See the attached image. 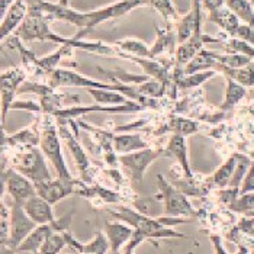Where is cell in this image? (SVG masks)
I'll return each mask as SVG.
<instances>
[{"mask_svg":"<svg viewBox=\"0 0 254 254\" xmlns=\"http://www.w3.org/2000/svg\"><path fill=\"white\" fill-rule=\"evenodd\" d=\"M144 3H148V0H121L111 6L102 7L98 10H92V12H77L74 9H70L68 6H61L60 3H51L45 0H37L34 4L41 9L50 19L64 20L80 28L81 32H78L76 37H73V38L80 39L86 32H89L92 28L100 25L102 22L124 16Z\"/></svg>","mask_w":254,"mask_h":254,"instance_id":"obj_1","label":"cell"},{"mask_svg":"<svg viewBox=\"0 0 254 254\" xmlns=\"http://www.w3.org/2000/svg\"><path fill=\"white\" fill-rule=\"evenodd\" d=\"M109 214L119 221L127 222L144 240H148V238H186L185 234H180L175 230L166 227L164 224H161L158 218L142 215L137 211H132L125 206L118 208V211H109Z\"/></svg>","mask_w":254,"mask_h":254,"instance_id":"obj_2","label":"cell"},{"mask_svg":"<svg viewBox=\"0 0 254 254\" xmlns=\"http://www.w3.org/2000/svg\"><path fill=\"white\" fill-rule=\"evenodd\" d=\"M48 20L50 18L41 9H38L35 4H31L26 18L23 19L22 25L16 31L18 38L23 39V41H35V39L37 41H51V42L60 44V45H70L71 48H74L73 47L74 39L64 38L59 34L53 32Z\"/></svg>","mask_w":254,"mask_h":254,"instance_id":"obj_3","label":"cell"},{"mask_svg":"<svg viewBox=\"0 0 254 254\" xmlns=\"http://www.w3.org/2000/svg\"><path fill=\"white\" fill-rule=\"evenodd\" d=\"M41 139H39V147L42 154L50 160V163L54 166L57 176L63 180H74L70 170L65 164V160L61 153V142H60V132L57 128V124L54 121L53 115H44L42 125H41Z\"/></svg>","mask_w":254,"mask_h":254,"instance_id":"obj_4","label":"cell"},{"mask_svg":"<svg viewBox=\"0 0 254 254\" xmlns=\"http://www.w3.org/2000/svg\"><path fill=\"white\" fill-rule=\"evenodd\" d=\"M44 157L45 156L38 148L22 150L10 157V167L20 173L22 176L29 179L34 185L39 182L51 180L53 177L50 175Z\"/></svg>","mask_w":254,"mask_h":254,"instance_id":"obj_5","label":"cell"},{"mask_svg":"<svg viewBox=\"0 0 254 254\" xmlns=\"http://www.w3.org/2000/svg\"><path fill=\"white\" fill-rule=\"evenodd\" d=\"M160 196L164 202V216H195L196 211L185 193H182L179 189L173 188L163 175L157 176Z\"/></svg>","mask_w":254,"mask_h":254,"instance_id":"obj_6","label":"cell"},{"mask_svg":"<svg viewBox=\"0 0 254 254\" xmlns=\"http://www.w3.org/2000/svg\"><path fill=\"white\" fill-rule=\"evenodd\" d=\"M26 78V71L23 68H9L0 73V112L4 122L7 112L10 111L12 103L15 102V95L19 92L20 86Z\"/></svg>","mask_w":254,"mask_h":254,"instance_id":"obj_7","label":"cell"},{"mask_svg":"<svg viewBox=\"0 0 254 254\" xmlns=\"http://www.w3.org/2000/svg\"><path fill=\"white\" fill-rule=\"evenodd\" d=\"M164 154L163 151H157V150H141V151H135V153H129V154H124L118 160L128 169L129 175H131V182L137 189L138 186L142 183V176L145 173V170L148 169V166L158 158V157Z\"/></svg>","mask_w":254,"mask_h":254,"instance_id":"obj_8","label":"cell"},{"mask_svg":"<svg viewBox=\"0 0 254 254\" xmlns=\"http://www.w3.org/2000/svg\"><path fill=\"white\" fill-rule=\"evenodd\" d=\"M38 225L28 216L23 206L19 203H12L10 208V238L9 246L12 249H18L22 241L31 234Z\"/></svg>","mask_w":254,"mask_h":254,"instance_id":"obj_9","label":"cell"},{"mask_svg":"<svg viewBox=\"0 0 254 254\" xmlns=\"http://www.w3.org/2000/svg\"><path fill=\"white\" fill-rule=\"evenodd\" d=\"M77 185L76 180H63L57 177V179L35 183V190L37 195L44 200H47L50 205H56L61 199L76 193Z\"/></svg>","mask_w":254,"mask_h":254,"instance_id":"obj_10","label":"cell"},{"mask_svg":"<svg viewBox=\"0 0 254 254\" xmlns=\"http://www.w3.org/2000/svg\"><path fill=\"white\" fill-rule=\"evenodd\" d=\"M59 132L61 139L65 142L67 148L70 150L71 156L76 161V166H77L78 172L81 177L86 180V182H90V161L86 156V153L83 151V147L80 145V142L77 141V138L74 137V134H71V131L65 127V125H60L59 127Z\"/></svg>","mask_w":254,"mask_h":254,"instance_id":"obj_11","label":"cell"},{"mask_svg":"<svg viewBox=\"0 0 254 254\" xmlns=\"http://www.w3.org/2000/svg\"><path fill=\"white\" fill-rule=\"evenodd\" d=\"M9 195L12 196L15 203L23 205L28 199H31L32 196L37 195L35 190V185L18 173L16 170H13L12 167L7 170V186H6Z\"/></svg>","mask_w":254,"mask_h":254,"instance_id":"obj_12","label":"cell"},{"mask_svg":"<svg viewBox=\"0 0 254 254\" xmlns=\"http://www.w3.org/2000/svg\"><path fill=\"white\" fill-rule=\"evenodd\" d=\"M221 41L222 39L212 38V37H208V35L202 34V25L197 26L195 32H193V35L186 42L180 44V47L177 48V64L183 65V64L190 63L202 51V47H203L205 42H221Z\"/></svg>","mask_w":254,"mask_h":254,"instance_id":"obj_13","label":"cell"},{"mask_svg":"<svg viewBox=\"0 0 254 254\" xmlns=\"http://www.w3.org/2000/svg\"><path fill=\"white\" fill-rule=\"evenodd\" d=\"M28 10L29 7L25 3V0H16L12 4V7L7 10V13L0 22V42L4 38H7L12 32L18 31V28L28 15Z\"/></svg>","mask_w":254,"mask_h":254,"instance_id":"obj_14","label":"cell"},{"mask_svg":"<svg viewBox=\"0 0 254 254\" xmlns=\"http://www.w3.org/2000/svg\"><path fill=\"white\" fill-rule=\"evenodd\" d=\"M22 206H23V209L28 214V216L37 225L51 224V222H54L57 219L54 216V212H53V205H50L47 200H44L38 195L32 196L31 199H28Z\"/></svg>","mask_w":254,"mask_h":254,"instance_id":"obj_15","label":"cell"},{"mask_svg":"<svg viewBox=\"0 0 254 254\" xmlns=\"http://www.w3.org/2000/svg\"><path fill=\"white\" fill-rule=\"evenodd\" d=\"M202 0H193V7L192 10L179 22L177 25V41L180 44L186 42L195 32L197 26L202 25Z\"/></svg>","mask_w":254,"mask_h":254,"instance_id":"obj_16","label":"cell"},{"mask_svg":"<svg viewBox=\"0 0 254 254\" xmlns=\"http://www.w3.org/2000/svg\"><path fill=\"white\" fill-rule=\"evenodd\" d=\"M105 233L109 240L112 254H118L121 247L131 240V237L134 234V228L125 224H119V222H106Z\"/></svg>","mask_w":254,"mask_h":254,"instance_id":"obj_17","label":"cell"},{"mask_svg":"<svg viewBox=\"0 0 254 254\" xmlns=\"http://www.w3.org/2000/svg\"><path fill=\"white\" fill-rule=\"evenodd\" d=\"M164 153H169L172 156H175L179 161V164L182 166L183 172L186 177L192 179L193 175H192V170H190V164H189V158H188V145H186V141H185V137L183 135H179V134H175L173 137L170 138Z\"/></svg>","mask_w":254,"mask_h":254,"instance_id":"obj_18","label":"cell"},{"mask_svg":"<svg viewBox=\"0 0 254 254\" xmlns=\"http://www.w3.org/2000/svg\"><path fill=\"white\" fill-rule=\"evenodd\" d=\"M209 20L216 23L218 26H221L233 38L235 37L238 28L241 26V22L238 19V16L234 12H231L227 6H222L214 12H209Z\"/></svg>","mask_w":254,"mask_h":254,"instance_id":"obj_19","label":"cell"},{"mask_svg":"<svg viewBox=\"0 0 254 254\" xmlns=\"http://www.w3.org/2000/svg\"><path fill=\"white\" fill-rule=\"evenodd\" d=\"M39 139H41V129H38V124L35 122L31 127L9 137V147L16 145V147H22L23 150L37 148L39 145Z\"/></svg>","mask_w":254,"mask_h":254,"instance_id":"obj_20","label":"cell"},{"mask_svg":"<svg viewBox=\"0 0 254 254\" xmlns=\"http://www.w3.org/2000/svg\"><path fill=\"white\" fill-rule=\"evenodd\" d=\"M216 71L224 73L227 78H233L234 81L244 87H253L254 86V63H250L241 68H228V67L219 64Z\"/></svg>","mask_w":254,"mask_h":254,"instance_id":"obj_21","label":"cell"},{"mask_svg":"<svg viewBox=\"0 0 254 254\" xmlns=\"http://www.w3.org/2000/svg\"><path fill=\"white\" fill-rule=\"evenodd\" d=\"M237 164H238V156L235 154V156L230 157L214 173V176L211 177V180H209L211 185L215 188H219V189H224L225 186H228L233 179Z\"/></svg>","mask_w":254,"mask_h":254,"instance_id":"obj_22","label":"cell"},{"mask_svg":"<svg viewBox=\"0 0 254 254\" xmlns=\"http://www.w3.org/2000/svg\"><path fill=\"white\" fill-rule=\"evenodd\" d=\"M115 150L119 153H135L147 148V142L142 141L139 134H127V135H118L114 137Z\"/></svg>","mask_w":254,"mask_h":254,"instance_id":"obj_23","label":"cell"},{"mask_svg":"<svg viewBox=\"0 0 254 254\" xmlns=\"http://www.w3.org/2000/svg\"><path fill=\"white\" fill-rule=\"evenodd\" d=\"M225 6L234 12L238 19L244 20L247 25L254 28V7L249 0H225Z\"/></svg>","mask_w":254,"mask_h":254,"instance_id":"obj_24","label":"cell"},{"mask_svg":"<svg viewBox=\"0 0 254 254\" xmlns=\"http://www.w3.org/2000/svg\"><path fill=\"white\" fill-rule=\"evenodd\" d=\"M246 96V87L238 84L233 78H227V92H225V100L221 105L222 112L233 109L235 105Z\"/></svg>","mask_w":254,"mask_h":254,"instance_id":"obj_25","label":"cell"},{"mask_svg":"<svg viewBox=\"0 0 254 254\" xmlns=\"http://www.w3.org/2000/svg\"><path fill=\"white\" fill-rule=\"evenodd\" d=\"M119 50L128 56H134V57H139V59H150L151 50L139 39H122V41H117L115 42Z\"/></svg>","mask_w":254,"mask_h":254,"instance_id":"obj_26","label":"cell"},{"mask_svg":"<svg viewBox=\"0 0 254 254\" xmlns=\"http://www.w3.org/2000/svg\"><path fill=\"white\" fill-rule=\"evenodd\" d=\"M87 90L100 105H128L132 102L125 98L122 93L114 90H106V89H87Z\"/></svg>","mask_w":254,"mask_h":254,"instance_id":"obj_27","label":"cell"},{"mask_svg":"<svg viewBox=\"0 0 254 254\" xmlns=\"http://www.w3.org/2000/svg\"><path fill=\"white\" fill-rule=\"evenodd\" d=\"M216 74L215 70H206V71H199V73H193V74H180V77L176 78V83L179 87L182 89H192V87H197L202 83H205L206 80L214 77Z\"/></svg>","mask_w":254,"mask_h":254,"instance_id":"obj_28","label":"cell"},{"mask_svg":"<svg viewBox=\"0 0 254 254\" xmlns=\"http://www.w3.org/2000/svg\"><path fill=\"white\" fill-rule=\"evenodd\" d=\"M135 208L138 209L139 214L150 218H157L160 214H164V205L160 203V199H153V197H144L135 200Z\"/></svg>","mask_w":254,"mask_h":254,"instance_id":"obj_29","label":"cell"},{"mask_svg":"<svg viewBox=\"0 0 254 254\" xmlns=\"http://www.w3.org/2000/svg\"><path fill=\"white\" fill-rule=\"evenodd\" d=\"M65 246H67V240L64 237V231L54 233L45 240V243L39 249L38 254H60Z\"/></svg>","mask_w":254,"mask_h":254,"instance_id":"obj_30","label":"cell"},{"mask_svg":"<svg viewBox=\"0 0 254 254\" xmlns=\"http://www.w3.org/2000/svg\"><path fill=\"white\" fill-rule=\"evenodd\" d=\"M157 32H158V37H157L156 44L151 48V54H150L151 60L157 57L158 54L164 53L169 47H173L176 42V37L169 29H157Z\"/></svg>","mask_w":254,"mask_h":254,"instance_id":"obj_31","label":"cell"},{"mask_svg":"<svg viewBox=\"0 0 254 254\" xmlns=\"http://www.w3.org/2000/svg\"><path fill=\"white\" fill-rule=\"evenodd\" d=\"M225 44V48L230 50L233 54H243L246 57H250V59H254V47L252 44L246 42V41H241L238 38H231L224 41Z\"/></svg>","mask_w":254,"mask_h":254,"instance_id":"obj_32","label":"cell"},{"mask_svg":"<svg viewBox=\"0 0 254 254\" xmlns=\"http://www.w3.org/2000/svg\"><path fill=\"white\" fill-rule=\"evenodd\" d=\"M164 84L160 83L158 80H150L145 81L139 86L138 92L144 96V98H158L164 93Z\"/></svg>","mask_w":254,"mask_h":254,"instance_id":"obj_33","label":"cell"},{"mask_svg":"<svg viewBox=\"0 0 254 254\" xmlns=\"http://www.w3.org/2000/svg\"><path fill=\"white\" fill-rule=\"evenodd\" d=\"M176 129V134L179 135H190V134H193L197 131V124L193 122V121H189V119H183V118H180V119H176V127H175Z\"/></svg>","mask_w":254,"mask_h":254,"instance_id":"obj_34","label":"cell"},{"mask_svg":"<svg viewBox=\"0 0 254 254\" xmlns=\"http://www.w3.org/2000/svg\"><path fill=\"white\" fill-rule=\"evenodd\" d=\"M157 10L164 16V18H170V16H176V10L172 4L170 0H148Z\"/></svg>","mask_w":254,"mask_h":254,"instance_id":"obj_35","label":"cell"},{"mask_svg":"<svg viewBox=\"0 0 254 254\" xmlns=\"http://www.w3.org/2000/svg\"><path fill=\"white\" fill-rule=\"evenodd\" d=\"M10 109H15V111H20L22 109V111H29V112H42L39 103L31 102V100H28V102H20V100L19 102H13Z\"/></svg>","mask_w":254,"mask_h":254,"instance_id":"obj_36","label":"cell"},{"mask_svg":"<svg viewBox=\"0 0 254 254\" xmlns=\"http://www.w3.org/2000/svg\"><path fill=\"white\" fill-rule=\"evenodd\" d=\"M254 192V163L252 164L249 173L244 177V182H243V188H241V193L246 195V193H252Z\"/></svg>","mask_w":254,"mask_h":254,"instance_id":"obj_37","label":"cell"},{"mask_svg":"<svg viewBox=\"0 0 254 254\" xmlns=\"http://www.w3.org/2000/svg\"><path fill=\"white\" fill-rule=\"evenodd\" d=\"M238 231L243 233L246 235H250V237H254V216H249L247 219H241L240 224L237 225Z\"/></svg>","mask_w":254,"mask_h":254,"instance_id":"obj_38","label":"cell"},{"mask_svg":"<svg viewBox=\"0 0 254 254\" xmlns=\"http://www.w3.org/2000/svg\"><path fill=\"white\" fill-rule=\"evenodd\" d=\"M3 119H1V112H0V151L4 153L6 148L9 147V137L6 135L4 132V128H3Z\"/></svg>","mask_w":254,"mask_h":254,"instance_id":"obj_39","label":"cell"},{"mask_svg":"<svg viewBox=\"0 0 254 254\" xmlns=\"http://www.w3.org/2000/svg\"><path fill=\"white\" fill-rule=\"evenodd\" d=\"M202 3L209 12H214L216 9L225 6V0H202Z\"/></svg>","mask_w":254,"mask_h":254,"instance_id":"obj_40","label":"cell"},{"mask_svg":"<svg viewBox=\"0 0 254 254\" xmlns=\"http://www.w3.org/2000/svg\"><path fill=\"white\" fill-rule=\"evenodd\" d=\"M7 170L9 169H6L4 166H1V169H0V199H1V196L6 190V186H7Z\"/></svg>","mask_w":254,"mask_h":254,"instance_id":"obj_41","label":"cell"},{"mask_svg":"<svg viewBox=\"0 0 254 254\" xmlns=\"http://www.w3.org/2000/svg\"><path fill=\"white\" fill-rule=\"evenodd\" d=\"M211 241L214 244V249H215V254H228L225 252V249L222 247V240L219 235H211Z\"/></svg>","mask_w":254,"mask_h":254,"instance_id":"obj_42","label":"cell"},{"mask_svg":"<svg viewBox=\"0 0 254 254\" xmlns=\"http://www.w3.org/2000/svg\"><path fill=\"white\" fill-rule=\"evenodd\" d=\"M16 0H0V22Z\"/></svg>","mask_w":254,"mask_h":254,"instance_id":"obj_43","label":"cell"},{"mask_svg":"<svg viewBox=\"0 0 254 254\" xmlns=\"http://www.w3.org/2000/svg\"><path fill=\"white\" fill-rule=\"evenodd\" d=\"M0 254H16V250L9 244H0Z\"/></svg>","mask_w":254,"mask_h":254,"instance_id":"obj_44","label":"cell"},{"mask_svg":"<svg viewBox=\"0 0 254 254\" xmlns=\"http://www.w3.org/2000/svg\"><path fill=\"white\" fill-rule=\"evenodd\" d=\"M235 254H250V252H249V249L246 246L241 244V246H238V252Z\"/></svg>","mask_w":254,"mask_h":254,"instance_id":"obj_45","label":"cell"},{"mask_svg":"<svg viewBox=\"0 0 254 254\" xmlns=\"http://www.w3.org/2000/svg\"><path fill=\"white\" fill-rule=\"evenodd\" d=\"M68 1H70V0H60V4H61V6H68Z\"/></svg>","mask_w":254,"mask_h":254,"instance_id":"obj_46","label":"cell"},{"mask_svg":"<svg viewBox=\"0 0 254 254\" xmlns=\"http://www.w3.org/2000/svg\"><path fill=\"white\" fill-rule=\"evenodd\" d=\"M252 6H253V7H254V0H252Z\"/></svg>","mask_w":254,"mask_h":254,"instance_id":"obj_47","label":"cell"},{"mask_svg":"<svg viewBox=\"0 0 254 254\" xmlns=\"http://www.w3.org/2000/svg\"><path fill=\"white\" fill-rule=\"evenodd\" d=\"M252 254H254V250H253V253H252Z\"/></svg>","mask_w":254,"mask_h":254,"instance_id":"obj_48","label":"cell"},{"mask_svg":"<svg viewBox=\"0 0 254 254\" xmlns=\"http://www.w3.org/2000/svg\"><path fill=\"white\" fill-rule=\"evenodd\" d=\"M35 254H38V253H35Z\"/></svg>","mask_w":254,"mask_h":254,"instance_id":"obj_49","label":"cell"}]
</instances>
